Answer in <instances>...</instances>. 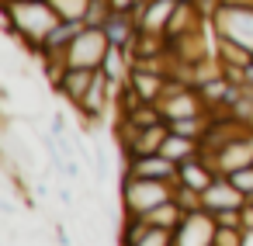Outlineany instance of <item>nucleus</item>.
<instances>
[{
    "instance_id": "1",
    "label": "nucleus",
    "mask_w": 253,
    "mask_h": 246,
    "mask_svg": "<svg viewBox=\"0 0 253 246\" xmlns=\"http://www.w3.org/2000/svg\"><path fill=\"white\" fill-rule=\"evenodd\" d=\"M0 21H4L7 39L21 42L25 52L39 56L45 39H49V32L63 18L52 7V0H4V4H0Z\"/></svg>"
},
{
    "instance_id": "2",
    "label": "nucleus",
    "mask_w": 253,
    "mask_h": 246,
    "mask_svg": "<svg viewBox=\"0 0 253 246\" xmlns=\"http://www.w3.org/2000/svg\"><path fill=\"white\" fill-rule=\"evenodd\" d=\"M177 191V180H156V177H135V173H122L118 184V198H122V211L125 215H146L149 208L170 201Z\"/></svg>"
},
{
    "instance_id": "3",
    "label": "nucleus",
    "mask_w": 253,
    "mask_h": 246,
    "mask_svg": "<svg viewBox=\"0 0 253 246\" xmlns=\"http://www.w3.org/2000/svg\"><path fill=\"white\" fill-rule=\"evenodd\" d=\"M215 39H229V42H239L253 52V4H218L215 18L208 21Z\"/></svg>"
},
{
    "instance_id": "4",
    "label": "nucleus",
    "mask_w": 253,
    "mask_h": 246,
    "mask_svg": "<svg viewBox=\"0 0 253 246\" xmlns=\"http://www.w3.org/2000/svg\"><path fill=\"white\" fill-rule=\"evenodd\" d=\"M108 49H111V42H108L104 28L84 25V32H80V35L70 42V49H66V63H70V66H84V70H101Z\"/></svg>"
},
{
    "instance_id": "5",
    "label": "nucleus",
    "mask_w": 253,
    "mask_h": 246,
    "mask_svg": "<svg viewBox=\"0 0 253 246\" xmlns=\"http://www.w3.org/2000/svg\"><path fill=\"white\" fill-rule=\"evenodd\" d=\"M215 215L208 208L187 211L184 222L173 232V246H215Z\"/></svg>"
},
{
    "instance_id": "6",
    "label": "nucleus",
    "mask_w": 253,
    "mask_h": 246,
    "mask_svg": "<svg viewBox=\"0 0 253 246\" xmlns=\"http://www.w3.org/2000/svg\"><path fill=\"white\" fill-rule=\"evenodd\" d=\"M122 173H135V177H156V180H177V170L180 163L167 160L163 153H149V156H132V160H122Z\"/></svg>"
},
{
    "instance_id": "7",
    "label": "nucleus",
    "mask_w": 253,
    "mask_h": 246,
    "mask_svg": "<svg viewBox=\"0 0 253 246\" xmlns=\"http://www.w3.org/2000/svg\"><path fill=\"white\" fill-rule=\"evenodd\" d=\"M208 163H211L218 173H225V177L236 173V170H243V166H250V163H253V135H243V139L222 146Z\"/></svg>"
},
{
    "instance_id": "8",
    "label": "nucleus",
    "mask_w": 253,
    "mask_h": 246,
    "mask_svg": "<svg viewBox=\"0 0 253 246\" xmlns=\"http://www.w3.org/2000/svg\"><path fill=\"white\" fill-rule=\"evenodd\" d=\"M101 28H104L108 42H111V45H118V49H132V42H135V39H139V32H142V25H139L135 11H111V18H108Z\"/></svg>"
},
{
    "instance_id": "9",
    "label": "nucleus",
    "mask_w": 253,
    "mask_h": 246,
    "mask_svg": "<svg viewBox=\"0 0 253 246\" xmlns=\"http://www.w3.org/2000/svg\"><path fill=\"white\" fill-rule=\"evenodd\" d=\"M246 201V194L225 177V173H218L215 180H211V187H205L201 191V205L208 208V211H222V208H239Z\"/></svg>"
},
{
    "instance_id": "10",
    "label": "nucleus",
    "mask_w": 253,
    "mask_h": 246,
    "mask_svg": "<svg viewBox=\"0 0 253 246\" xmlns=\"http://www.w3.org/2000/svg\"><path fill=\"white\" fill-rule=\"evenodd\" d=\"M177 4H180V0H146L142 11L135 14V18H139V25H142V32L167 35V25H170V18H173V11H177Z\"/></svg>"
},
{
    "instance_id": "11",
    "label": "nucleus",
    "mask_w": 253,
    "mask_h": 246,
    "mask_svg": "<svg viewBox=\"0 0 253 246\" xmlns=\"http://www.w3.org/2000/svg\"><path fill=\"white\" fill-rule=\"evenodd\" d=\"M218 177V170L198 153V156H191V160H184L180 163V170H177V184H184V187H194V191H205V187H211V180Z\"/></svg>"
},
{
    "instance_id": "12",
    "label": "nucleus",
    "mask_w": 253,
    "mask_h": 246,
    "mask_svg": "<svg viewBox=\"0 0 253 246\" xmlns=\"http://www.w3.org/2000/svg\"><path fill=\"white\" fill-rule=\"evenodd\" d=\"M94 77H97V70H84V66H70V70H66V77H63V83L56 87V94H59V97H66V101H70V108H77V104L84 101V94L90 90V83H94Z\"/></svg>"
},
{
    "instance_id": "13",
    "label": "nucleus",
    "mask_w": 253,
    "mask_h": 246,
    "mask_svg": "<svg viewBox=\"0 0 253 246\" xmlns=\"http://www.w3.org/2000/svg\"><path fill=\"white\" fill-rule=\"evenodd\" d=\"M128 83L135 87V94L142 97V101H160L163 97V90H167V73H156V70H142V66H132V73H128Z\"/></svg>"
},
{
    "instance_id": "14",
    "label": "nucleus",
    "mask_w": 253,
    "mask_h": 246,
    "mask_svg": "<svg viewBox=\"0 0 253 246\" xmlns=\"http://www.w3.org/2000/svg\"><path fill=\"white\" fill-rule=\"evenodd\" d=\"M167 132H170V125L167 122H160V125H149V128H139V135H135V142L122 153V160H132V156H149V153H160V146H163V139H167Z\"/></svg>"
},
{
    "instance_id": "15",
    "label": "nucleus",
    "mask_w": 253,
    "mask_h": 246,
    "mask_svg": "<svg viewBox=\"0 0 253 246\" xmlns=\"http://www.w3.org/2000/svg\"><path fill=\"white\" fill-rule=\"evenodd\" d=\"M80 32H84V21H59V25L49 32V39H45V45H42L39 56H66L70 42H73Z\"/></svg>"
},
{
    "instance_id": "16",
    "label": "nucleus",
    "mask_w": 253,
    "mask_h": 246,
    "mask_svg": "<svg viewBox=\"0 0 253 246\" xmlns=\"http://www.w3.org/2000/svg\"><path fill=\"white\" fill-rule=\"evenodd\" d=\"M160 153L167 160H173V163H184V160H191V156L201 153V139H191V135H180V132H167Z\"/></svg>"
},
{
    "instance_id": "17",
    "label": "nucleus",
    "mask_w": 253,
    "mask_h": 246,
    "mask_svg": "<svg viewBox=\"0 0 253 246\" xmlns=\"http://www.w3.org/2000/svg\"><path fill=\"white\" fill-rule=\"evenodd\" d=\"M184 215H187V211L177 205V198H170V201H163V205L149 208L142 218H146L149 225H163V229H173V232H177V225L184 222Z\"/></svg>"
},
{
    "instance_id": "18",
    "label": "nucleus",
    "mask_w": 253,
    "mask_h": 246,
    "mask_svg": "<svg viewBox=\"0 0 253 246\" xmlns=\"http://www.w3.org/2000/svg\"><path fill=\"white\" fill-rule=\"evenodd\" d=\"M115 83H125L128 80V73H132V56H128V49H118V45H111L108 49V56H104V66H101Z\"/></svg>"
},
{
    "instance_id": "19",
    "label": "nucleus",
    "mask_w": 253,
    "mask_h": 246,
    "mask_svg": "<svg viewBox=\"0 0 253 246\" xmlns=\"http://www.w3.org/2000/svg\"><path fill=\"white\" fill-rule=\"evenodd\" d=\"M52 7L59 11L63 21H84V18H87V7H90V0H52Z\"/></svg>"
},
{
    "instance_id": "20",
    "label": "nucleus",
    "mask_w": 253,
    "mask_h": 246,
    "mask_svg": "<svg viewBox=\"0 0 253 246\" xmlns=\"http://www.w3.org/2000/svg\"><path fill=\"white\" fill-rule=\"evenodd\" d=\"M173 198H177V205H180L184 211H198V208H205V205H201V191H194V187H184V184H177Z\"/></svg>"
},
{
    "instance_id": "21",
    "label": "nucleus",
    "mask_w": 253,
    "mask_h": 246,
    "mask_svg": "<svg viewBox=\"0 0 253 246\" xmlns=\"http://www.w3.org/2000/svg\"><path fill=\"white\" fill-rule=\"evenodd\" d=\"M243 243H246L243 229H232V225H218L215 229V246H243Z\"/></svg>"
},
{
    "instance_id": "22",
    "label": "nucleus",
    "mask_w": 253,
    "mask_h": 246,
    "mask_svg": "<svg viewBox=\"0 0 253 246\" xmlns=\"http://www.w3.org/2000/svg\"><path fill=\"white\" fill-rule=\"evenodd\" d=\"M170 243H173V229H163V225H149L142 236V246H170Z\"/></svg>"
},
{
    "instance_id": "23",
    "label": "nucleus",
    "mask_w": 253,
    "mask_h": 246,
    "mask_svg": "<svg viewBox=\"0 0 253 246\" xmlns=\"http://www.w3.org/2000/svg\"><path fill=\"white\" fill-rule=\"evenodd\" d=\"M229 180H232L246 198H253V163H250V166H243V170H236V173H229Z\"/></svg>"
},
{
    "instance_id": "24",
    "label": "nucleus",
    "mask_w": 253,
    "mask_h": 246,
    "mask_svg": "<svg viewBox=\"0 0 253 246\" xmlns=\"http://www.w3.org/2000/svg\"><path fill=\"white\" fill-rule=\"evenodd\" d=\"M142 4H146V0H111L115 11H135V14L142 11Z\"/></svg>"
}]
</instances>
